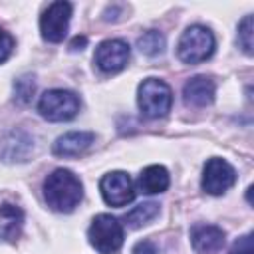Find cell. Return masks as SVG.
I'll return each instance as SVG.
<instances>
[{
    "instance_id": "13",
    "label": "cell",
    "mask_w": 254,
    "mask_h": 254,
    "mask_svg": "<svg viewBox=\"0 0 254 254\" xmlns=\"http://www.w3.org/2000/svg\"><path fill=\"white\" fill-rule=\"evenodd\" d=\"M93 139H95V135L89 131H71V133H65L56 139L52 153L56 157H77L91 147Z\"/></svg>"
},
{
    "instance_id": "17",
    "label": "cell",
    "mask_w": 254,
    "mask_h": 254,
    "mask_svg": "<svg viewBox=\"0 0 254 254\" xmlns=\"http://www.w3.org/2000/svg\"><path fill=\"white\" fill-rule=\"evenodd\" d=\"M137 48H139L141 54H145L149 58L161 56L165 52V36L161 32H157V30H147L143 36H139Z\"/></svg>"
},
{
    "instance_id": "23",
    "label": "cell",
    "mask_w": 254,
    "mask_h": 254,
    "mask_svg": "<svg viewBox=\"0 0 254 254\" xmlns=\"http://www.w3.org/2000/svg\"><path fill=\"white\" fill-rule=\"evenodd\" d=\"M85 44H87V38H85V36H77V38H73V40H71L69 48H71V50H83V48H85Z\"/></svg>"
},
{
    "instance_id": "3",
    "label": "cell",
    "mask_w": 254,
    "mask_h": 254,
    "mask_svg": "<svg viewBox=\"0 0 254 254\" xmlns=\"http://www.w3.org/2000/svg\"><path fill=\"white\" fill-rule=\"evenodd\" d=\"M137 103L145 117H149V119L165 117L173 105V91L163 79L147 77L139 85Z\"/></svg>"
},
{
    "instance_id": "19",
    "label": "cell",
    "mask_w": 254,
    "mask_h": 254,
    "mask_svg": "<svg viewBox=\"0 0 254 254\" xmlns=\"http://www.w3.org/2000/svg\"><path fill=\"white\" fill-rule=\"evenodd\" d=\"M34 91H36L34 75L26 73V75H22V77H18V79L14 81V99H16L18 103H22V105L30 103Z\"/></svg>"
},
{
    "instance_id": "21",
    "label": "cell",
    "mask_w": 254,
    "mask_h": 254,
    "mask_svg": "<svg viewBox=\"0 0 254 254\" xmlns=\"http://www.w3.org/2000/svg\"><path fill=\"white\" fill-rule=\"evenodd\" d=\"M12 50H14V38L6 30L0 28V64L10 58Z\"/></svg>"
},
{
    "instance_id": "12",
    "label": "cell",
    "mask_w": 254,
    "mask_h": 254,
    "mask_svg": "<svg viewBox=\"0 0 254 254\" xmlns=\"http://www.w3.org/2000/svg\"><path fill=\"white\" fill-rule=\"evenodd\" d=\"M192 248L200 254H214L224 246V230L214 224H196L190 230Z\"/></svg>"
},
{
    "instance_id": "18",
    "label": "cell",
    "mask_w": 254,
    "mask_h": 254,
    "mask_svg": "<svg viewBox=\"0 0 254 254\" xmlns=\"http://www.w3.org/2000/svg\"><path fill=\"white\" fill-rule=\"evenodd\" d=\"M238 46L242 48L244 54L252 56V48H254V20L252 16H244L242 22L238 24V36H236Z\"/></svg>"
},
{
    "instance_id": "16",
    "label": "cell",
    "mask_w": 254,
    "mask_h": 254,
    "mask_svg": "<svg viewBox=\"0 0 254 254\" xmlns=\"http://www.w3.org/2000/svg\"><path fill=\"white\" fill-rule=\"evenodd\" d=\"M159 214V204L157 202H141L133 210L125 214V222L129 228H141L143 224L151 222Z\"/></svg>"
},
{
    "instance_id": "6",
    "label": "cell",
    "mask_w": 254,
    "mask_h": 254,
    "mask_svg": "<svg viewBox=\"0 0 254 254\" xmlns=\"http://www.w3.org/2000/svg\"><path fill=\"white\" fill-rule=\"evenodd\" d=\"M69 20H71V4L69 2H52L42 18H40V32H42V38L46 42H52V44H58L65 38L67 34V28H69Z\"/></svg>"
},
{
    "instance_id": "20",
    "label": "cell",
    "mask_w": 254,
    "mask_h": 254,
    "mask_svg": "<svg viewBox=\"0 0 254 254\" xmlns=\"http://www.w3.org/2000/svg\"><path fill=\"white\" fill-rule=\"evenodd\" d=\"M252 238H254V234H252V232H248V234L240 236V238H238V240L232 244L230 254H254V248H252Z\"/></svg>"
},
{
    "instance_id": "14",
    "label": "cell",
    "mask_w": 254,
    "mask_h": 254,
    "mask_svg": "<svg viewBox=\"0 0 254 254\" xmlns=\"http://www.w3.org/2000/svg\"><path fill=\"white\" fill-rule=\"evenodd\" d=\"M169 173L163 165H149L147 169H143V173L139 175V190H143L145 194H157V192H165L169 189Z\"/></svg>"
},
{
    "instance_id": "22",
    "label": "cell",
    "mask_w": 254,
    "mask_h": 254,
    "mask_svg": "<svg viewBox=\"0 0 254 254\" xmlns=\"http://www.w3.org/2000/svg\"><path fill=\"white\" fill-rule=\"evenodd\" d=\"M133 254H157V246L151 240H141L133 246Z\"/></svg>"
},
{
    "instance_id": "10",
    "label": "cell",
    "mask_w": 254,
    "mask_h": 254,
    "mask_svg": "<svg viewBox=\"0 0 254 254\" xmlns=\"http://www.w3.org/2000/svg\"><path fill=\"white\" fill-rule=\"evenodd\" d=\"M34 155V137L24 129H12L0 137V159L4 163H24Z\"/></svg>"
},
{
    "instance_id": "2",
    "label": "cell",
    "mask_w": 254,
    "mask_h": 254,
    "mask_svg": "<svg viewBox=\"0 0 254 254\" xmlns=\"http://www.w3.org/2000/svg\"><path fill=\"white\" fill-rule=\"evenodd\" d=\"M214 48H216L214 34L206 26L194 24L189 26L179 38L177 56L185 64H200L214 54Z\"/></svg>"
},
{
    "instance_id": "8",
    "label": "cell",
    "mask_w": 254,
    "mask_h": 254,
    "mask_svg": "<svg viewBox=\"0 0 254 254\" xmlns=\"http://www.w3.org/2000/svg\"><path fill=\"white\" fill-rule=\"evenodd\" d=\"M236 183V171L234 167L218 157H212L206 161L202 171V190L208 194H222Z\"/></svg>"
},
{
    "instance_id": "9",
    "label": "cell",
    "mask_w": 254,
    "mask_h": 254,
    "mask_svg": "<svg viewBox=\"0 0 254 254\" xmlns=\"http://www.w3.org/2000/svg\"><path fill=\"white\" fill-rule=\"evenodd\" d=\"M129 56H131L129 44L119 38H111V40H103L97 46L93 60L103 73H117L127 65Z\"/></svg>"
},
{
    "instance_id": "11",
    "label": "cell",
    "mask_w": 254,
    "mask_h": 254,
    "mask_svg": "<svg viewBox=\"0 0 254 254\" xmlns=\"http://www.w3.org/2000/svg\"><path fill=\"white\" fill-rule=\"evenodd\" d=\"M216 85L206 75H194L183 85V99L189 107H206L214 101Z\"/></svg>"
},
{
    "instance_id": "1",
    "label": "cell",
    "mask_w": 254,
    "mask_h": 254,
    "mask_svg": "<svg viewBox=\"0 0 254 254\" xmlns=\"http://www.w3.org/2000/svg\"><path fill=\"white\" fill-rule=\"evenodd\" d=\"M83 196V185L69 169H56L44 181V198L56 212H71Z\"/></svg>"
},
{
    "instance_id": "5",
    "label": "cell",
    "mask_w": 254,
    "mask_h": 254,
    "mask_svg": "<svg viewBox=\"0 0 254 254\" xmlns=\"http://www.w3.org/2000/svg\"><path fill=\"white\" fill-rule=\"evenodd\" d=\"M38 111L48 121H69L79 111V97L69 89H48L38 101Z\"/></svg>"
},
{
    "instance_id": "15",
    "label": "cell",
    "mask_w": 254,
    "mask_h": 254,
    "mask_svg": "<svg viewBox=\"0 0 254 254\" xmlns=\"http://www.w3.org/2000/svg\"><path fill=\"white\" fill-rule=\"evenodd\" d=\"M0 216L4 218V224L0 226V238L2 240H16L20 236L22 224H24V212L10 202H4L0 206Z\"/></svg>"
},
{
    "instance_id": "4",
    "label": "cell",
    "mask_w": 254,
    "mask_h": 254,
    "mask_svg": "<svg viewBox=\"0 0 254 254\" xmlns=\"http://www.w3.org/2000/svg\"><path fill=\"white\" fill-rule=\"evenodd\" d=\"M87 238L99 254H117L123 246V226L111 214H97L89 224Z\"/></svg>"
},
{
    "instance_id": "7",
    "label": "cell",
    "mask_w": 254,
    "mask_h": 254,
    "mask_svg": "<svg viewBox=\"0 0 254 254\" xmlns=\"http://www.w3.org/2000/svg\"><path fill=\"white\" fill-rule=\"evenodd\" d=\"M99 190L109 206H125L135 198V187L125 171H111L101 177Z\"/></svg>"
}]
</instances>
